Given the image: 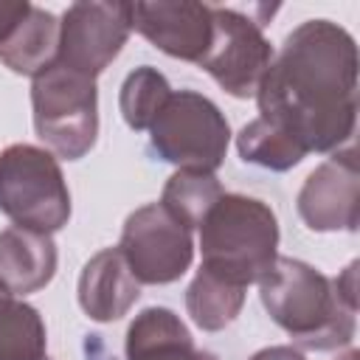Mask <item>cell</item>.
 I'll return each instance as SVG.
<instances>
[{
	"label": "cell",
	"instance_id": "6da1fadb",
	"mask_svg": "<svg viewBox=\"0 0 360 360\" xmlns=\"http://www.w3.org/2000/svg\"><path fill=\"white\" fill-rule=\"evenodd\" d=\"M259 118L304 155L332 152L354 132L357 45L329 20H307L273 53L259 87Z\"/></svg>",
	"mask_w": 360,
	"mask_h": 360
},
{
	"label": "cell",
	"instance_id": "7a4b0ae2",
	"mask_svg": "<svg viewBox=\"0 0 360 360\" xmlns=\"http://www.w3.org/2000/svg\"><path fill=\"white\" fill-rule=\"evenodd\" d=\"M259 295L270 318L301 349L329 352L354 338L357 262L329 278L307 262L276 259L273 270L259 281Z\"/></svg>",
	"mask_w": 360,
	"mask_h": 360
},
{
	"label": "cell",
	"instance_id": "3957f363",
	"mask_svg": "<svg viewBox=\"0 0 360 360\" xmlns=\"http://www.w3.org/2000/svg\"><path fill=\"white\" fill-rule=\"evenodd\" d=\"M202 270L248 287L259 284L278 259V222L270 205L245 194H222L200 222Z\"/></svg>",
	"mask_w": 360,
	"mask_h": 360
},
{
	"label": "cell",
	"instance_id": "277c9868",
	"mask_svg": "<svg viewBox=\"0 0 360 360\" xmlns=\"http://www.w3.org/2000/svg\"><path fill=\"white\" fill-rule=\"evenodd\" d=\"M0 211L20 228L53 233L70 219V191L56 158L31 143L0 152Z\"/></svg>",
	"mask_w": 360,
	"mask_h": 360
},
{
	"label": "cell",
	"instance_id": "5b68a950",
	"mask_svg": "<svg viewBox=\"0 0 360 360\" xmlns=\"http://www.w3.org/2000/svg\"><path fill=\"white\" fill-rule=\"evenodd\" d=\"M34 129L59 158H84L98 135V98L96 79L51 65L31 84Z\"/></svg>",
	"mask_w": 360,
	"mask_h": 360
},
{
	"label": "cell",
	"instance_id": "8992f818",
	"mask_svg": "<svg viewBox=\"0 0 360 360\" xmlns=\"http://www.w3.org/2000/svg\"><path fill=\"white\" fill-rule=\"evenodd\" d=\"M228 121L219 107L194 93H172L149 127V149L180 169L214 172L222 166L228 152Z\"/></svg>",
	"mask_w": 360,
	"mask_h": 360
},
{
	"label": "cell",
	"instance_id": "52a82bcc",
	"mask_svg": "<svg viewBox=\"0 0 360 360\" xmlns=\"http://www.w3.org/2000/svg\"><path fill=\"white\" fill-rule=\"evenodd\" d=\"M259 20L236 8L211 6V45L200 68L236 98L256 96L264 70L273 62V45L264 39Z\"/></svg>",
	"mask_w": 360,
	"mask_h": 360
},
{
	"label": "cell",
	"instance_id": "ba28073f",
	"mask_svg": "<svg viewBox=\"0 0 360 360\" xmlns=\"http://www.w3.org/2000/svg\"><path fill=\"white\" fill-rule=\"evenodd\" d=\"M118 250L138 284H169L188 270L194 239L191 228L172 217L160 202H149L127 217Z\"/></svg>",
	"mask_w": 360,
	"mask_h": 360
},
{
	"label": "cell",
	"instance_id": "9c48e42d",
	"mask_svg": "<svg viewBox=\"0 0 360 360\" xmlns=\"http://www.w3.org/2000/svg\"><path fill=\"white\" fill-rule=\"evenodd\" d=\"M132 31V3H73L59 22L56 65L96 79Z\"/></svg>",
	"mask_w": 360,
	"mask_h": 360
},
{
	"label": "cell",
	"instance_id": "30bf717a",
	"mask_svg": "<svg viewBox=\"0 0 360 360\" xmlns=\"http://www.w3.org/2000/svg\"><path fill=\"white\" fill-rule=\"evenodd\" d=\"M298 214L312 231H354L360 222V169L349 146L321 163L298 191Z\"/></svg>",
	"mask_w": 360,
	"mask_h": 360
},
{
	"label": "cell",
	"instance_id": "8fae6325",
	"mask_svg": "<svg viewBox=\"0 0 360 360\" xmlns=\"http://www.w3.org/2000/svg\"><path fill=\"white\" fill-rule=\"evenodd\" d=\"M132 28L163 53L200 65L211 45V6L132 3Z\"/></svg>",
	"mask_w": 360,
	"mask_h": 360
},
{
	"label": "cell",
	"instance_id": "7c38bea8",
	"mask_svg": "<svg viewBox=\"0 0 360 360\" xmlns=\"http://www.w3.org/2000/svg\"><path fill=\"white\" fill-rule=\"evenodd\" d=\"M138 295L141 284L118 248L96 253L79 276V307L93 321L107 323L124 318L138 301Z\"/></svg>",
	"mask_w": 360,
	"mask_h": 360
},
{
	"label": "cell",
	"instance_id": "4fadbf2b",
	"mask_svg": "<svg viewBox=\"0 0 360 360\" xmlns=\"http://www.w3.org/2000/svg\"><path fill=\"white\" fill-rule=\"evenodd\" d=\"M56 273V245L51 233L6 228L0 233V281L11 295L42 290Z\"/></svg>",
	"mask_w": 360,
	"mask_h": 360
},
{
	"label": "cell",
	"instance_id": "5bb4252c",
	"mask_svg": "<svg viewBox=\"0 0 360 360\" xmlns=\"http://www.w3.org/2000/svg\"><path fill=\"white\" fill-rule=\"evenodd\" d=\"M127 360H217L194 346L186 323L166 307L143 309L127 332Z\"/></svg>",
	"mask_w": 360,
	"mask_h": 360
},
{
	"label": "cell",
	"instance_id": "9a60e30c",
	"mask_svg": "<svg viewBox=\"0 0 360 360\" xmlns=\"http://www.w3.org/2000/svg\"><path fill=\"white\" fill-rule=\"evenodd\" d=\"M59 53V22L51 11L31 6L28 17L0 45V62L22 76H39L56 62Z\"/></svg>",
	"mask_w": 360,
	"mask_h": 360
},
{
	"label": "cell",
	"instance_id": "2e32d148",
	"mask_svg": "<svg viewBox=\"0 0 360 360\" xmlns=\"http://www.w3.org/2000/svg\"><path fill=\"white\" fill-rule=\"evenodd\" d=\"M245 304V287L228 284L208 270H197L186 292V309L191 321L205 332H219L239 315Z\"/></svg>",
	"mask_w": 360,
	"mask_h": 360
},
{
	"label": "cell",
	"instance_id": "e0dca14e",
	"mask_svg": "<svg viewBox=\"0 0 360 360\" xmlns=\"http://www.w3.org/2000/svg\"><path fill=\"white\" fill-rule=\"evenodd\" d=\"M222 186L214 177V172H197V169H177L169 183L163 186L160 205L177 217L186 228H200L208 208L222 197Z\"/></svg>",
	"mask_w": 360,
	"mask_h": 360
},
{
	"label": "cell",
	"instance_id": "ac0fdd59",
	"mask_svg": "<svg viewBox=\"0 0 360 360\" xmlns=\"http://www.w3.org/2000/svg\"><path fill=\"white\" fill-rule=\"evenodd\" d=\"M0 360H45V323L14 295L0 298Z\"/></svg>",
	"mask_w": 360,
	"mask_h": 360
},
{
	"label": "cell",
	"instance_id": "d6986e66",
	"mask_svg": "<svg viewBox=\"0 0 360 360\" xmlns=\"http://www.w3.org/2000/svg\"><path fill=\"white\" fill-rule=\"evenodd\" d=\"M169 96H172V87H169L166 76L158 73L155 68L143 65V68L132 70L121 84V98H118L121 115L132 129H138V132L149 129Z\"/></svg>",
	"mask_w": 360,
	"mask_h": 360
},
{
	"label": "cell",
	"instance_id": "ffe728a7",
	"mask_svg": "<svg viewBox=\"0 0 360 360\" xmlns=\"http://www.w3.org/2000/svg\"><path fill=\"white\" fill-rule=\"evenodd\" d=\"M236 146H239L242 160L273 169V172H287L307 158L287 135H281L276 127H270L262 118H253L250 124L242 127Z\"/></svg>",
	"mask_w": 360,
	"mask_h": 360
},
{
	"label": "cell",
	"instance_id": "44dd1931",
	"mask_svg": "<svg viewBox=\"0 0 360 360\" xmlns=\"http://www.w3.org/2000/svg\"><path fill=\"white\" fill-rule=\"evenodd\" d=\"M31 3L28 0H0V45L17 31V25L28 17Z\"/></svg>",
	"mask_w": 360,
	"mask_h": 360
},
{
	"label": "cell",
	"instance_id": "7402d4cb",
	"mask_svg": "<svg viewBox=\"0 0 360 360\" xmlns=\"http://www.w3.org/2000/svg\"><path fill=\"white\" fill-rule=\"evenodd\" d=\"M250 360H304V354L292 346H267V349L256 352Z\"/></svg>",
	"mask_w": 360,
	"mask_h": 360
},
{
	"label": "cell",
	"instance_id": "603a6c76",
	"mask_svg": "<svg viewBox=\"0 0 360 360\" xmlns=\"http://www.w3.org/2000/svg\"><path fill=\"white\" fill-rule=\"evenodd\" d=\"M6 295H11V290H8V287L0 281V298H6Z\"/></svg>",
	"mask_w": 360,
	"mask_h": 360
},
{
	"label": "cell",
	"instance_id": "cb8c5ba5",
	"mask_svg": "<svg viewBox=\"0 0 360 360\" xmlns=\"http://www.w3.org/2000/svg\"><path fill=\"white\" fill-rule=\"evenodd\" d=\"M343 360H357V352H349V354H346Z\"/></svg>",
	"mask_w": 360,
	"mask_h": 360
}]
</instances>
